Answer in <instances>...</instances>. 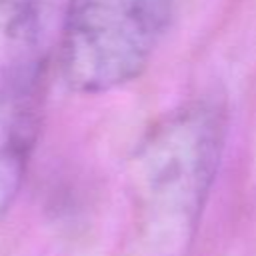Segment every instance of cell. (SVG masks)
Segmentation results:
<instances>
[{"instance_id":"6da1fadb","label":"cell","mask_w":256,"mask_h":256,"mask_svg":"<svg viewBox=\"0 0 256 256\" xmlns=\"http://www.w3.org/2000/svg\"><path fill=\"white\" fill-rule=\"evenodd\" d=\"M226 138V110L200 98L166 112L130 160L136 212L152 242L184 248L216 178Z\"/></svg>"},{"instance_id":"7a4b0ae2","label":"cell","mask_w":256,"mask_h":256,"mask_svg":"<svg viewBox=\"0 0 256 256\" xmlns=\"http://www.w3.org/2000/svg\"><path fill=\"white\" fill-rule=\"evenodd\" d=\"M172 0H70L58 70L78 94H100L136 78L170 20Z\"/></svg>"},{"instance_id":"3957f363","label":"cell","mask_w":256,"mask_h":256,"mask_svg":"<svg viewBox=\"0 0 256 256\" xmlns=\"http://www.w3.org/2000/svg\"><path fill=\"white\" fill-rule=\"evenodd\" d=\"M44 100V62H22L0 84V218L22 186L40 134Z\"/></svg>"},{"instance_id":"277c9868","label":"cell","mask_w":256,"mask_h":256,"mask_svg":"<svg viewBox=\"0 0 256 256\" xmlns=\"http://www.w3.org/2000/svg\"><path fill=\"white\" fill-rule=\"evenodd\" d=\"M42 0H0V38L28 42L36 34Z\"/></svg>"}]
</instances>
